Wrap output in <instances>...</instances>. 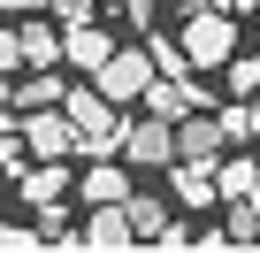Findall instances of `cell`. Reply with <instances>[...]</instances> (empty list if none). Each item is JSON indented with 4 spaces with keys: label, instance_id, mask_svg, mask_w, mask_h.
I'll return each instance as SVG.
<instances>
[{
    "label": "cell",
    "instance_id": "obj_19",
    "mask_svg": "<svg viewBox=\"0 0 260 253\" xmlns=\"http://www.w3.org/2000/svg\"><path fill=\"white\" fill-rule=\"evenodd\" d=\"M46 245V230H23V222H0V253H31Z\"/></svg>",
    "mask_w": 260,
    "mask_h": 253
},
{
    "label": "cell",
    "instance_id": "obj_11",
    "mask_svg": "<svg viewBox=\"0 0 260 253\" xmlns=\"http://www.w3.org/2000/svg\"><path fill=\"white\" fill-rule=\"evenodd\" d=\"M107 54H115V39H107V23H100V16H92V23H69V69L100 77V69H107Z\"/></svg>",
    "mask_w": 260,
    "mask_h": 253
},
{
    "label": "cell",
    "instance_id": "obj_15",
    "mask_svg": "<svg viewBox=\"0 0 260 253\" xmlns=\"http://www.w3.org/2000/svg\"><path fill=\"white\" fill-rule=\"evenodd\" d=\"M214 177H222V200H245V192H260V161H214Z\"/></svg>",
    "mask_w": 260,
    "mask_h": 253
},
{
    "label": "cell",
    "instance_id": "obj_16",
    "mask_svg": "<svg viewBox=\"0 0 260 253\" xmlns=\"http://www.w3.org/2000/svg\"><path fill=\"white\" fill-rule=\"evenodd\" d=\"M260 238V200L245 192V200H230V245H252Z\"/></svg>",
    "mask_w": 260,
    "mask_h": 253
},
{
    "label": "cell",
    "instance_id": "obj_7",
    "mask_svg": "<svg viewBox=\"0 0 260 253\" xmlns=\"http://www.w3.org/2000/svg\"><path fill=\"white\" fill-rule=\"evenodd\" d=\"M222 146H230V131H222V115L191 107V115L176 123V161H222Z\"/></svg>",
    "mask_w": 260,
    "mask_h": 253
},
{
    "label": "cell",
    "instance_id": "obj_2",
    "mask_svg": "<svg viewBox=\"0 0 260 253\" xmlns=\"http://www.w3.org/2000/svg\"><path fill=\"white\" fill-rule=\"evenodd\" d=\"M176 39H184L191 69H230V54H237V16H230V8H199V16L176 23Z\"/></svg>",
    "mask_w": 260,
    "mask_h": 253
},
{
    "label": "cell",
    "instance_id": "obj_14",
    "mask_svg": "<svg viewBox=\"0 0 260 253\" xmlns=\"http://www.w3.org/2000/svg\"><path fill=\"white\" fill-rule=\"evenodd\" d=\"M69 100V77L61 69H31V77H16V107H61Z\"/></svg>",
    "mask_w": 260,
    "mask_h": 253
},
{
    "label": "cell",
    "instance_id": "obj_1",
    "mask_svg": "<svg viewBox=\"0 0 260 253\" xmlns=\"http://www.w3.org/2000/svg\"><path fill=\"white\" fill-rule=\"evenodd\" d=\"M61 107L77 115V131H84V154H77V161H92V154H122V131H130V123H122V100H107L100 85H92V92L69 85Z\"/></svg>",
    "mask_w": 260,
    "mask_h": 253
},
{
    "label": "cell",
    "instance_id": "obj_4",
    "mask_svg": "<svg viewBox=\"0 0 260 253\" xmlns=\"http://www.w3.org/2000/svg\"><path fill=\"white\" fill-rule=\"evenodd\" d=\"M153 77H161V62H153V46H115L107 54V69L92 77L107 100H146L153 92Z\"/></svg>",
    "mask_w": 260,
    "mask_h": 253
},
{
    "label": "cell",
    "instance_id": "obj_18",
    "mask_svg": "<svg viewBox=\"0 0 260 253\" xmlns=\"http://www.w3.org/2000/svg\"><path fill=\"white\" fill-rule=\"evenodd\" d=\"M230 92H237V100L260 92V46H252V54H230Z\"/></svg>",
    "mask_w": 260,
    "mask_h": 253
},
{
    "label": "cell",
    "instance_id": "obj_20",
    "mask_svg": "<svg viewBox=\"0 0 260 253\" xmlns=\"http://www.w3.org/2000/svg\"><path fill=\"white\" fill-rule=\"evenodd\" d=\"M54 16H61V23H92V16H100V0H54Z\"/></svg>",
    "mask_w": 260,
    "mask_h": 253
},
{
    "label": "cell",
    "instance_id": "obj_21",
    "mask_svg": "<svg viewBox=\"0 0 260 253\" xmlns=\"http://www.w3.org/2000/svg\"><path fill=\"white\" fill-rule=\"evenodd\" d=\"M39 8H54V0H0V16H39Z\"/></svg>",
    "mask_w": 260,
    "mask_h": 253
},
{
    "label": "cell",
    "instance_id": "obj_13",
    "mask_svg": "<svg viewBox=\"0 0 260 253\" xmlns=\"http://www.w3.org/2000/svg\"><path fill=\"white\" fill-rule=\"evenodd\" d=\"M146 107H153V115H169V123H184L191 107H207V92H199L191 77H153V92H146Z\"/></svg>",
    "mask_w": 260,
    "mask_h": 253
},
{
    "label": "cell",
    "instance_id": "obj_9",
    "mask_svg": "<svg viewBox=\"0 0 260 253\" xmlns=\"http://www.w3.org/2000/svg\"><path fill=\"white\" fill-rule=\"evenodd\" d=\"M77 200H84V207H107V200H130V169H122V161H107V154H92V161L77 169Z\"/></svg>",
    "mask_w": 260,
    "mask_h": 253
},
{
    "label": "cell",
    "instance_id": "obj_22",
    "mask_svg": "<svg viewBox=\"0 0 260 253\" xmlns=\"http://www.w3.org/2000/svg\"><path fill=\"white\" fill-rule=\"evenodd\" d=\"M252 46H260V8H252Z\"/></svg>",
    "mask_w": 260,
    "mask_h": 253
},
{
    "label": "cell",
    "instance_id": "obj_10",
    "mask_svg": "<svg viewBox=\"0 0 260 253\" xmlns=\"http://www.w3.org/2000/svg\"><path fill=\"white\" fill-rule=\"evenodd\" d=\"M169 184H176V207H214L222 200L214 161H169Z\"/></svg>",
    "mask_w": 260,
    "mask_h": 253
},
{
    "label": "cell",
    "instance_id": "obj_3",
    "mask_svg": "<svg viewBox=\"0 0 260 253\" xmlns=\"http://www.w3.org/2000/svg\"><path fill=\"white\" fill-rule=\"evenodd\" d=\"M23 146H31V161H77L84 131L69 107H23Z\"/></svg>",
    "mask_w": 260,
    "mask_h": 253
},
{
    "label": "cell",
    "instance_id": "obj_5",
    "mask_svg": "<svg viewBox=\"0 0 260 253\" xmlns=\"http://www.w3.org/2000/svg\"><path fill=\"white\" fill-rule=\"evenodd\" d=\"M122 161H130V169H169V161H176V123L146 107V115L122 131Z\"/></svg>",
    "mask_w": 260,
    "mask_h": 253
},
{
    "label": "cell",
    "instance_id": "obj_17",
    "mask_svg": "<svg viewBox=\"0 0 260 253\" xmlns=\"http://www.w3.org/2000/svg\"><path fill=\"white\" fill-rule=\"evenodd\" d=\"M0 69H8V77L31 69V54H23V16H16V23H0Z\"/></svg>",
    "mask_w": 260,
    "mask_h": 253
},
{
    "label": "cell",
    "instance_id": "obj_8",
    "mask_svg": "<svg viewBox=\"0 0 260 253\" xmlns=\"http://www.w3.org/2000/svg\"><path fill=\"white\" fill-rule=\"evenodd\" d=\"M77 245H92V253H122V245H138V230H130V207H122V200L92 207V215H84V230H77Z\"/></svg>",
    "mask_w": 260,
    "mask_h": 253
},
{
    "label": "cell",
    "instance_id": "obj_6",
    "mask_svg": "<svg viewBox=\"0 0 260 253\" xmlns=\"http://www.w3.org/2000/svg\"><path fill=\"white\" fill-rule=\"evenodd\" d=\"M122 207H130V230H138V245H191V230L169 215V200H153V192H130Z\"/></svg>",
    "mask_w": 260,
    "mask_h": 253
},
{
    "label": "cell",
    "instance_id": "obj_12",
    "mask_svg": "<svg viewBox=\"0 0 260 253\" xmlns=\"http://www.w3.org/2000/svg\"><path fill=\"white\" fill-rule=\"evenodd\" d=\"M69 192H77V169H69V161H39V169H23V207H31V215H39L46 200H69Z\"/></svg>",
    "mask_w": 260,
    "mask_h": 253
}]
</instances>
